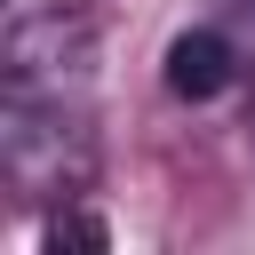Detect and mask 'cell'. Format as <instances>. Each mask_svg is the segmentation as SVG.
I'll use <instances>...</instances> for the list:
<instances>
[{"mask_svg": "<svg viewBox=\"0 0 255 255\" xmlns=\"http://www.w3.org/2000/svg\"><path fill=\"white\" fill-rule=\"evenodd\" d=\"M0 175L32 207H64L96 183V128L80 96H0Z\"/></svg>", "mask_w": 255, "mask_h": 255, "instance_id": "cell-1", "label": "cell"}, {"mask_svg": "<svg viewBox=\"0 0 255 255\" xmlns=\"http://www.w3.org/2000/svg\"><path fill=\"white\" fill-rule=\"evenodd\" d=\"M88 64H96V8H80V0L16 8L8 48H0L8 88H24V96H80Z\"/></svg>", "mask_w": 255, "mask_h": 255, "instance_id": "cell-2", "label": "cell"}, {"mask_svg": "<svg viewBox=\"0 0 255 255\" xmlns=\"http://www.w3.org/2000/svg\"><path fill=\"white\" fill-rule=\"evenodd\" d=\"M159 80H167V96H183V104H215V96L239 80V48H231V32H215V24L175 32L167 56H159Z\"/></svg>", "mask_w": 255, "mask_h": 255, "instance_id": "cell-3", "label": "cell"}, {"mask_svg": "<svg viewBox=\"0 0 255 255\" xmlns=\"http://www.w3.org/2000/svg\"><path fill=\"white\" fill-rule=\"evenodd\" d=\"M64 247H88V255L104 247V223H96V215H72V199H64L56 223H48V255H64Z\"/></svg>", "mask_w": 255, "mask_h": 255, "instance_id": "cell-4", "label": "cell"}]
</instances>
